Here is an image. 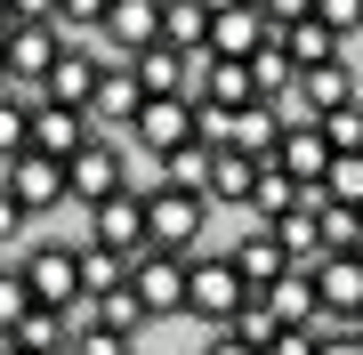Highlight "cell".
Wrapping results in <instances>:
<instances>
[{
  "instance_id": "cell-10",
  "label": "cell",
  "mask_w": 363,
  "mask_h": 355,
  "mask_svg": "<svg viewBox=\"0 0 363 355\" xmlns=\"http://www.w3.org/2000/svg\"><path fill=\"white\" fill-rule=\"evenodd\" d=\"M315 291H323V323H363V250L315 259Z\"/></svg>"
},
{
  "instance_id": "cell-36",
  "label": "cell",
  "mask_w": 363,
  "mask_h": 355,
  "mask_svg": "<svg viewBox=\"0 0 363 355\" xmlns=\"http://www.w3.org/2000/svg\"><path fill=\"white\" fill-rule=\"evenodd\" d=\"M355 250H363V235H355Z\"/></svg>"
},
{
  "instance_id": "cell-37",
  "label": "cell",
  "mask_w": 363,
  "mask_h": 355,
  "mask_svg": "<svg viewBox=\"0 0 363 355\" xmlns=\"http://www.w3.org/2000/svg\"><path fill=\"white\" fill-rule=\"evenodd\" d=\"M65 355H81V347H65Z\"/></svg>"
},
{
  "instance_id": "cell-23",
  "label": "cell",
  "mask_w": 363,
  "mask_h": 355,
  "mask_svg": "<svg viewBox=\"0 0 363 355\" xmlns=\"http://www.w3.org/2000/svg\"><path fill=\"white\" fill-rule=\"evenodd\" d=\"M162 178H169V186H194V194H210V178H218V145L194 137V145H178V154H162Z\"/></svg>"
},
{
  "instance_id": "cell-5",
  "label": "cell",
  "mask_w": 363,
  "mask_h": 355,
  "mask_svg": "<svg viewBox=\"0 0 363 355\" xmlns=\"http://www.w3.org/2000/svg\"><path fill=\"white\" fill-rule=\"evenodd\" d=\"M202 137V97L186 89V97H145V113H138V130H130V145H145V154H178V145H194Z\"/></svg>"
},
{
  "instance_id": "cell-31",
  "label": "cell",
  "mask_w": 363,
  "mask_h": 355,
  "mask_svg": "<svg viewBox=\"0 0 363 355\" xmlns=\"http://www.w3.org/2000/svg\"><path fill=\"white\" fill-rule=\"evenodd\" d=\"M323 355H363V323H323Z\"/></svg>"
},
{
  "instance_id": "cell-9",
  "label": "cell",
  "mask_w": 363,
  "mask_h": 355,
  "mask_svg": "<svg viewBox=\"0 0 363 355\" xmlns=\"http://www.w3.org/2000/svg\"><path fill=\"white\" fill-rule=\"evenodd\" d=\"M105 73H113V57H105V49H81V40H65V57L49 65V81H40V89H49L57 106H97Z\"/></svg>"
},
{
  "instance_id": "cell-6",
  "label": "cell",
  "mask_w": 363,
  "mask_h": 355,
  "mask_svg": "<svg viewBox=\"0 0 363 355\" xmlns=\"http://www.w3.org/2000/svg\"><path fill=\"white\" fill-rule=\"evenodd\" d=\"M130 283H138V299L154 307V315H186V283H194V250H145V259L130 266Z\"/></svg>"
},
{
  "instance_id": "cell-26",
  "label": "cell",
  "mask_w": 363,
  "mask_h": 355,
  "mask_svg": "<svg viewBox=\"0 0 363 355\" xmlns=\"http://www.w3.org/2000/svg\"><path fill=\"white\" fill-rule=\"evenodd\" d=\"M73 347H81V355H138L130 331H105V323H81V331H73Z\"/></svg>"
},
{
  "instance_id": "cell-27",
  "label": "cell",
  "mask_w": 363,
  "mask_h": 355,
  "mask_svg": "<svg viewBox=\"0 0 363 355\" xmlns=\"http://www.w3.org/2000/svg\"><path fill=\"white\" fill-rule=\"evenodd\" d=\"M323 186H331V202H355V210H363V154H339Z\"/></svg>"
},
{
  "instance_id": "cell-2",
  "label": "cell",
  "mask_w": 363,
  "mask_h": 355,
  "mask_svg": "<svg viewBox=\"0 0 363 355\" xmlns=\"http://www.w3.org/2000/svg\"><path fill=\"white\" fill-rule=\"evenodd\" d=\"M250 291H259V283H250L242 266H234V250H194V283H186V315L218 331V323H234V315H242V299H250Z\"/></svg>"
},
{
  "instance_id": "cell-3",
  "label": "cell",
  "mask_w": 363,
  "mask_h": 355,
  "mask_svg": "<svg viewBox=\"0 0 363 355\" xmlns=\"http://www.w3.org/2000/svg\"><path fill=\"white\" fill-rule=\"evenodd\" d=\"M16 275L33 283L40 307H81L89 299V266H81V242H33L25 259H9Z\"/></svg>"
},
{
  "instance_id": "cell-21",
  "label": "cell",
  "mask_w": 363,
  "mask_h": 355,
  "mask_svg": "<svg viewBox=\"0 0 363 355\" xmlns=\"http://www.w3.org/2000/svg\"><path fill=\"white\" fill-rule=\"evenodd\" d=\"M298 202H307V186H298L283 162H259V186H250V210L242 218H259V226H274L283 210H298Z\"/></svg>"
},
{
  "instance_id": "cell-16",
  "label": "cell",
  "mask_w": 363,
  "mask_h": 355,
  "mask_svg": "<svg viewBox=\"0 0 363 355\" xmlns=\"http://www.w3.org/2000/svg\"><path fill=\"white\" fill-rule=\"evenodd\" d=\"M226 250H234V266H242L259 291H267V283H283L291 266H298V259H291V242L274 235V226H259V218H250V235H242V242H226Z\"/></svg>"
},
{
  "instance_id": "cell-34",
  "label": "cell",
  "mask_w": 363,
  "mask_h": 355,
  "mask_svg": "<svg viewBox=\"0 0 363 355\" xmlns=\"http://www.w3.org/2000/svg\"><path fill=\"white\" fill-rule=\"evenodd\" d=\"M0 355H33V347H16V339H0Z\"/></svg>"
},
{
  "instance_id": "cell-30",
  "label": "cell",
  "mask_w": 363,
  "mask_h": 355,
  "mask_svg": "<svg viewBox=\"0 0 363 355\" xmlns=\"http://www.w3.org/2000/svg\"><path fill=\"white\" fill-rule=\"evenodd\" d=\"M202 355H267V347H259V339H242V331L226 323V331H210V339H202Z\"/></svg>"
},
{
  "instance_id": "cell-22",
  "label": "cell",
  "mask_w": 363,
  "mask_h": 355,
  "mask_svg": "<svg viewBox=\"0 0 363 355\" xmlns=\"http://www.w3.org/2000/svg\"><path fill=\"white\" fill-rule=\"evenodd\" d=\"M250 186H259V154H242V145H218L210 202H218V210H250Z\"/></svg>"
},
{
  "instance_id": "cell-7",
  "label": "cell",
  "mask_w": 363,
  "mask_h": 355,
  "mask_svg": "<svg viewBox=\"0 0 363 355\" xmlns=\"http://www.w3.org/2000/svg\"><path fill=\"white\" fill-rule=\"evenodd\" d=\"M162 33H169L162 0H113V16L97 25V49L113 57V65H138V49H154Z\"/></svg>"
},
{
  "instance_id": "cell-29",
  "label": "cell",
  "mask_w": 363,
  "mask_h": 355,
  "mask_svg": "<svg viewBox=\"0 0 363 355\" xmlns=\"http://www.w3.org/2000/svg\"><path fill=\"white\" fill-rule=\"evenodd\" d=\"M267 355H323V331H307V323H291L283 339H274Z\"/></svg>"
},
{
  "instance_id": "cell-20",
  "label": "cell",
  "mask_w": 363,
  "mask_h": 355,
  "mask_svg": "<svg viewBox=\"0 0 363 355\" xmlns=\"http://www.w3.org/2000/svg\"><path fill=\"white\" fill-rule=\"evenodd\" d=\"M81 323H105V331H130V339H138V331L154 323V307L138 299V283H121V291H97V299H81Z\"/></svg>"
},
{
  "instance_id": "cell-15",
  "label": "cell",
  "mask_w": 363,
  "mask_h": 355,
  "mask_svg": "<svg viewBox=\"0 0 363 355\" xmlns=\"http://www.w3.org/2000/svg\"><path fill=\"white\" fill-rule=\"evenodd\" d=\"M298 89H307V106H315V113L355 106V97H363V57H355V49H347V57H323V65L298 73Z\"/></svg>"
},
{
  "instance_id": "cell-14",
  "label": "cell",
  "mask_w": 363,
  "mask_h": 355,
  "mask_svg": "<svg viewBox=\"0 0 363 355\" xmlns=\"http://www.w3.org/2000/svg\"><path fill=\"white\" fill-rule=\"evenodd\" d=\"M274 162L307 186V194H323V178H331V162H339V145L323 137V121H307V130H283V145H274Z\"/></svg>"
},
{
  "instance_id": "cell-33",
  "label": "cell",
  "mask_w": 363,
  "mask_h": 355,
  "mask_svg": "<svg viewBox=\"0 0 363 355\" xmlns=\"http://www.w3.org/2000/svg\"><path fill=\"white\" fill-rule=\"evenodd\" d=\"M259 9L274 16V25H298V16H315V0H259Z\"/></svg>"
},
{
  "instance_id": "cell-17",
  "label": "cell",
  "mask_w": 363,
  "mask_h": 355,
  "mask_svg": "<svg viewBox=\"0 0 363 355\" xmlns=\"http://www.w3.org/2000/svg\"><path fill=\"white\" fill-rule=\"evenodd\" d=\"M97 130H113V137H130L138 130V113H145V81H138V65H113L105 73V89H97Z\"/></svg>"
},
{
  "instance_id": "cell-11",
  "label": "cell",
  "mask_w": 363,
  "mask_h": 355,
  "mask_svg": "<svg viewBox=\"0 0 363 355\" xmlns=\"http://www.w3.org/2000/svg\"><path fill=\"white\" fill-rule=\"evenodd\" d=\"M89 137H97V113L89 106H57V97L40 89V106H33V145H40V154H65L73 162Z\"/></svg>"
},
{
  "instance_id": "cell-8",
  "label": "cell",
  "mask_w": 363,
  "mask_h": 355,
  "mask_svg": "<svg viewBox=\"0 0 363 355\" xmlns=\"http://www.w3.org/2000/svg\"><path fill=\"white\" fill-rule=\"evenodd\" d=\"M121 186H138V178H130V154H121L113 130H97V137L73 154V202H105V194H121Z\"/></svg>"
},
{
  "instance_id": "cell-32",
  "label": "cell",
  "mask_w": 363,
  "mask_h": 355,
  "mask_svg": "<svg viewBox=\"0 0 363 355\" xmlns=\"http://www.w3.org/2000/svg\"><path fill=\"white\" fill-rule=\"evenodd\" d=\"M57 0H9V25H49Z\"/></svg>"
},
{
  "instance_id": "cell-1",
  "label": "cell",
  "mask_w": 363,
  "mask_h": 355,
  "mask_svg": "<svg viewBox=\"0 0 363 355\" xmlns=\"http://www.w3.org/2000/svg\"><path fill=\"white\" fill-rule=\"evenodd\" d=\"M0 194L25 202L33 218H57L73 202V162L65 154H40V145H25V154H0Z\"/></svg>"
},
{
  "instance_id": "cell-18",
  "label": "cell",
  "mask_w": 363,
  "mask_h": 355,
  "mask_svg": "<svg viewBox=\"0 0 363 355\" xmlns=\"http://www.w3.org/2000/svg\"><path fill=\"white\" fill-rule=\"evenodd\" d=\"M202 97L242 113V106H259L267 89H259V73H250V57H202Z\"/></svg>"
},
{
  "instance_id": "cell-28",
  "label": "cell",
  "mask_w": 363,
  "mask_h": 355,
  "mask_svg": "<svg viewBox=\"0 0 363 355\" xmlns=\"http://www.w3.org/2000/svg\"><path fill=\"white\" fill-rule=\"evenodd\" d=\"M105 16H113V0H57V25L65 33H97Z\"/></svg>"
},
{
  "instance_id": "cell-13",
  "label": "cell",
  "mask_w": 363,
  "mask_h": 355,
  "mask_svg": "<svg viewBox=\"0 0 363 355\" xmlns=\"http://www.w3.org/2000/svg\"><path fill=\"white\" fill-rule=\"evenodd\" d=\"M65 25H57V16H49V25H9V81H49V65H57V57H65Z\"/></svg>"
},
{
  "instance_id": "cell-4",
  "label": "cell",
  "mask_w": 363,
  "mask_h": 355,
  "mask_svg": "<svg viewBox=\"0 0 363 355\" xmlns=\"http://www.w3.org/2000/svg\"><path fill=\"white\" fill-rule=\"evenodd\" d=\"M145 210H154V242H162V250H194V242L210 235V210H218V202L194 194V186L154 178V186H145Z\"/></svg>"
},
{
  "instance_id": "cell-25",
  "label": "cell",
  "mask_w": 363,
  "mask_h": 355,
  "mask_svg": "<svg viewBox=\"0 0 363 355\" xmlns=\"http://www.w3.org/2000/svg\"><path fill=\"white\" fill-rule=\"evenodd\" d=\"M323 137L339 145V154H363V97H355V106H339V113H323Z\"/></svg>"
},
{
  "instance_id": "cell-19",
  "label": "cell",
  "mask_w": 363,
  "mask_h": 355,
  "mask_svg": "<svg viewBox=\"0 0 363 355\" xmlns=\"http://www.w3.org/2000/svg\"><path fill=\"white\" fill-rule=\"evenodd\" d=\"M73 331H81V307H33V315L16 323V331H0V339H16V347H33V355H65Z\"/></svg>"
},
{
  "instance_id": "cell-12",
  "label": "cell",
  "mask_w": 363,
  "mask_h": 355,
  "mask_svg": "<svg viewBox=\"0 0 363 355\" xmlns=\"http://www.w3.org/2000/svg\"><path fill=\"white\" fill-rule=\"evenodd\" d=\"M274 40V16L259 9V0H242V9H218L210 16V49L202 57H259Z\"/></svg>"
},
{
  "instance_id": "cell-24",
  "label": "cell",
  "mask_w": 363,
  "mask_h": 355,
  "mask_svg": "<svg viewBox=\"0 0 363 355\" xmlns=\"http://www.w3.org/2000/svg\"><path fill=\"white\" fill-rule=\"evenodd\" d=\"M250 73H259V89H267V97H283L291 81H298V57H291V40H283V25H274V40H267L259 57H250Z\"/></svg>"
},
{
  "instance_id": "cell-35",
  "label": "cell",
  "mask_w": 363,
  "mask_h": 355,
  "mask_svg": "<svg viewBox=\"0 0 363 355\" xmlns=\"http://www.w3.org/2000/svg\"><path fill=\"white\" fill-rule=\"evenodd\" d=\"M355 57H363V40H355Z\"/></svg>"
}]
</instances>
